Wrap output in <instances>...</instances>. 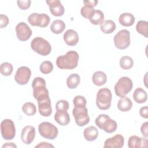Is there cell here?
Returning <instances> with one entry per match:
<instances>
[{
    "mask_svg": "<svg viewBox=\"0 0 148 148\" xmlns=\"http://www.w3.org/2000/svg\"><path fill=\"white\" fill-rule=\"evenodd\" d=\"M79 59V54L71 50L65 55L58 56L56 60V65L61 69H73L77 66Z\"/></svg>",
    "mask_w": 148,
    "mask_h": 148,
    "instance_id": "6da1fadb",
    "label": "cell"
},
{
    "mask_svg": "<svg viewBox=\"0 0 148 148\" xmlns=\"http://www.w3.org/2000/svg\"><path fill=\"white\" fill-rule=\"evenodd\" d=\"M95 123L99 128L103 130L107 133H112L117 128V123L105 114H101L98 116L95 119Z\"/></svg>",
    "mask_w": 148,
    "mask_h": 148,
    "instance_id": "7a4b0ae2",
    "label": "cell"
},
{
    "mask_svg": "<svg viewBox=\"0 0 148 148\" xmlns=\"http://www.w3.org/2000/svg\"><path fill=\"white\" fill-rule=\"evenodd\" d=\"M112 99V92L109 88H101L97 94L96 105L101 110H107L111 106Z\"/></svg>",
    "mask_w": 148,
    "mask_h": 148,
    "instance_id": "3957f363",
    "label": "cell"
},
{
    "mask_svg": "<svg viewBox=\"0 0 148 148\" xmlns=\"http://www.w3.org/2000/svg\"><path fill=\"white\" fill-rule=\"evenodd\" d=\"M31 47L33 51L43 56L49 54L51 50L49 42L42 37H36L33 39L31 43Z\"/></svg>",
    "mask_w": 148,
    "mask_h": 148,
    "instance_id": "277c9868",
    "label": "cell"
},
{
    "mask_svg": "<svg viewBox=\"0 0 148 148\" xmlns=\"http://www.w3.org/2000/svg\"><path fill=\"white\" fill-rule=\"evenodd\" d=\"M32 87L33 88V95L37 101L49 96V91L46 86L45 79L41 77H36L32 81Z\"/></svg>",
    "mask_w": 148,
    "mask_h": 148,
    "instance_id": "5b68a950",
    "label": "cell"
},
{
    "mask_svg": "<svg viewBox=\"0 0 148 148\" xmlns=\"http://www.w3.org/2000/svg\"><path fill=\"white\" fill-rule=\"evenodd\" d=\"M133 83L131 79L124 76L119 79L114 85V91L117 96L125 97L132 90Z\"/></svg>",
    "mask_w": 148,
    "mask_h": 148,
    "instance_id": "8992f818",
    "label": "cell"
},
{
    "mask_svg": "<svg viewBox=\"0 0 148 148\" xmlns=\"http://www.w3.org/2000/svg\"><path fill=\"white\" fill-rule=\"evenodd\" d=\"M38 131L39 134L42 137L50 140L54 139L57 136L58 133L57 127L47 121H43L39 124Z\"/></svg>",
    "mask_w": 148,
    "mask_h": 148,
    "instance_id": "52a82bcc",
    "label": "cell"
},
{
    "mask_svg": "<svg viewBox=\"0 0 148 148\" xmlns=\"http://www.w3.org/2000/svg\"><path fill=\"white\" fill-rule=\"evenodd\" d=\"M114 44L116 47L123 50L127 49L130 45V33L127 29H122L119 31L114 36Z\"/></svg>",
    "mask_w": 148,
    "mask_h": 148,
    "instance_id": "ba28073f",
    "label": "cell"
},
{
    "mask_svg": "<svg viewBox=\"0 0 148 148\" xmlns=\"http://www.w3.org/2000/svg\"><path fill=\"white\" fill-rule=\"evenodd\" d=\"M1 131L5 140L13 139L16 135V128L13 121L10 119H4L1 123Z\"/></svg>",
    "mask_w": 148,
    "mask_h": 148,
    "instance_id": "9c48e42d",
    "label": "cell"
},
{
    "mask_svg": "<svg viewBox=\"0 0 148 148\" xmlns=\"http://www.w3.org/2000/svg\"><path fill=\"white\" fill-rule=\"evenodd\" d=\"M50 17L45 13H33L28 17V21L31 25L41 28L47 27L50 23Z\"/></svg>",
    "mask_w": 148,
    "mask_h": 148,
    "instance_id": "30bf717a",
    "label": "cell"
},
{
    "mask_svg": "<svg viewBox=\"0 0 148 148\" xmlns=\"http://www.w3.org/2000/svg\"><path fill=\"white\" fill-rule=\"evenodd\" d=\"M72 114L75 119L76 124L80 127H83L90 121V117L88 114L87 108H74L72 110Z\"/></svg>",
    "mask_w": 148,
    "mask_h": 148,
    "instance_id": "8fae6325",
    "label": "cell"
},
{
    "mask_svg": "<svg viewBox=\"0 0 148 148\" xmlns=\"http://www.w3.org/2000/svg\"><path fill=\"white\" fill-rule=\"evenodd\" d=\"M31 75V71L27 66H20L16 72L14 80L20 85H25L29 80Z\"/></svg>",
    "mask_w": 148,
    "mask_h": 148,
    "instance_id": "7c38bea8",
    "label": "cell"
},
{
    "mask_svg": "<svg viewBox=\"0 0 148 148\" xmlns=\"http://www.w3.org/2000/svg\"><path fill=\"white\" fill-rule=\"evenodd\" d=\"M17 38L21 41H25L29 39L32 31L29 27L24 22L19 23L15 28Z\"/></svg>",
    "mask_w": 148,
    "mask_h": 148,
    "instance_id": "4fadbf2b",
    "label": "cell"
},
{
    "mask_svg": "<svg viewBox=\"0 0 148 148\" xmlns=\"http://www.w3.org/2000/svg\"><path fill=\"white\" fill-rule=\"evenodd\" d=\"M38 110L40 115L44 117L50 116L52 113L51 101L49 96L38 100Z\"/></svg>",
    "mask_w": 148,
    "mask_h": 148,
    "instance_id": "5bb4252c",
    "label": "cell"
},
{
    "mask_svg": "<svg viewBox=\"0 0 148 148\" xmlns=\"http://www.w3.org/2000/svg\"><path fill=\"white\" fill-rule=\"evenodd\" d=\"M35 136V129L33 126L27 125L24 127L21 133L22 142L26 144H31L34 140Z\"/></svg>",
    "mask_w": 148,
    "mask_h": 148,
    "instance_id": "9a60e30c",
    "label": "cell"
},
{
    "mask_svg": "<svg viewBox=\"0 0 148 148\" xmlns=\"http://www.w3.org/2000/svg\"><path fill=\"white\" fill-rule=\"evenodd\" d=\"M51 13L54 16H61L64 13V8L59 0H47Z\"/></svg>",
    "mask_w": 148,
    "mask_h": 148,
    "instance_id": "2e32d148",
    "label": "cell"
},
{
    "mask_svg": "<svg viewBox=\"0 0 148 148\" xmlns=\"http://www.w3.org/2000/svg\"><path fill=\"white\" fill-rule=\"evenodd\" d=\"M124 139L123 135L117 134L112 138L107 139L104 143V147L121 148L123 146Z\"/></svg>",
    "mask_w": 148,
    "mask_h": 148,
    "instance_id": "e0dca14e",
    "label": "cell"
},
{
    "mask_svg": "<svg viewBox=\"0 0 148 148\" xmlns=\"http://www.w3.org/2000/svg\"><path fill=\"white\" fill-rule=\"evenodd\" d=\"M128 146L130 148H139L147 147V138H140L136 135H132L130 136L128 139Z\"/></svg>",
    "mask_w": 148,
    "mask_h": 148,
    "instance_id": "ac0fdd59",
    "label": "cell"
},
{
    "mask_svg": "<svg viewBox=\"0 0 148 148\" xmlns=\"http://www.w3.org/2000/svg\"><path fill=\"white\" fill-rule=\"evenodd\" d=\"M64 40L68 46H75L79 42V35L73 29L67 30L63 35Z\"/></svg>",
    "mask_w": 148,
    "mask_h": 148,
    "instance_id": "d6986e66",
    "label": "cell"
},
{
    "mask_svg": "<svg viewBox=\"0 0 148 148\" xmlns=\"http://www.w3.org/2000/svg\"><path fill=\"white\" fill-rule=\"evenodd\" d=\"M54 118L55 121L62 126H65L70 122L69 115L66 110H57Z\"/></svg>",
    "mask_w": 148,
    "mask_h": 148,
    "instance_id": "ffe728a7",
    "label": "cell"
},
{
    "mask_svg": "<svg viewBox=\"0 0 148 148\" xmlns=\"http://www.w3.org/2000/svg\"><path fill=\"white\" fill-rule=\"evenodd\" d=\"M119 21L123 26L130 27L135 22V17L130 13H123L120 15Z\"/></svg>",
    "mask_w": 148,
    "mask_h": 148,
    "instance_id": "44dd1931",
    "label": "cell"
},
{
    "mask_svg": "<svg viewBox=\"0 0 148 148\" xmlns=\"http://www.w3.org/2000/svg\"><path fill=\"white\" fill-rule=\"evenodd\" d=\"M84 137L86 140L91 142L95 140L98 136V131L94 126H90L85 128L84 132Z\"/></svg>",
    "mask_w": 148,
    "mask_h": 148,
    "instance_id": "7402d4cb",
    "label": "cell"
},
{
    "mask_svg": "<svg viewBox=\"0 0 148 148\" xmlns=\"http://www.w3.org/2000/svg\"><path fill=\"white\" fill-rule=\"evenodd\" d=\"M92 80L95 85L101 86L106 83L107 81V76L103 72L97 71L92 75Z\"/></svg>",
    "mask_w": 148,
    "mask_h": 148,
    "instance_id": "603a6c76",
    "label": "cell"
},
{
    "mask_svg": "<svg viewBox=\"0 0 148 148\" xmlns=\"http://www.w3.org/2000/svg\"><path fill=\"white\" fill-rule=\"evenodd\" d=\"M133 98L138 103H145L147 99V92L140 87L137 88L133 93Z\"/></svg>",
    "mask_w": 148,
    "mask_h": 148,
    "instance_id": "cb8c5ba5",
    "label": "cell"
},
{
    "mask_svg": "<svg viewBox=\"0 0 148 148\" xmlns=\"http://www.w3.org/2000/svg\"><path fill=\"white\" fill-rule=\"evenodd\" d=\"M115 23L111 20H106L100 24V29L104 34H109L112 33L116 29Z\"/></svg>",
    "mask_w": 148,
    "mask_h": 148,
    "instance_id": "d4e9b609",
    "label": "cell"
},
{
    "mask_svg": "<svg viewBox=\"0 0 148 148\" xmlns=\"http://www.w3.org/2000/svg\"><path fill=\"white\" fill-rule=\"evenodd\" d=\"M132 106V102L131 100L128 97L121 98L117 103V108L121 112H128Z\"/></svg>",
    "mask_w": 148,
    "mask_h": 148,
    "instance_id": "484cf974",
    "label": "cell"
},
{
    "mask_svg": "<svg viewBox=\"0 0 148 148\" xmlns=\"http://www.w3.org/2000/svg\"><path fill=\"white\" fill-rule=\"evenodd\" d=\"M65 28V24L61 20H54L50 25L51 31L56 34H61L64 31Z\"/></svg>",
    "mask_w": 148,
    "mask_h": 148,
    "instance_id": "4316f807",
    "label": "cell"
},
{
    "mask_svg": "<svg viewBox=\"0 0 148 148\" xmlns=\"http://www.w3.org/2000/svg\"><path fill=\"white\" fill-rule=\"evenodd\" d=\"M80 82V76L77 73L70 75L66 79V85L68 88L73 89L76 88Z\"/></svg>",
    "mask_w": 148,
    "mask_h": 148,
    "instance_id": "83f0119b",
    "label": "cell"
},
{
    "mask_svg": "<svg viewBox=\"0 0 148 148\" xmlns=\"http://www.w3.org/2000/svg\"><path fill=\"white\" fill-rule=\"evenodd\" d=\"M91 23L94 25L101 24L104 20V14L100 10H95L93 14L90 18Z\"/></svg>",
    "mask_w": 148,
    "mask_h": 148,
    "instance_id": "f1b7e54d",
    "label": "cell"
},
{
    "mask_svg": "<svg viewBox=\"0 0 148 148\" xmlns=\"http://www.w3.org/2000/svg\"><path fill=\"white\" fill-rule=\"evenodd\" d=\"M136 29L145 38L148 37V22L144 20L139 21L136 25Z\"/></svg>",
    "mask_w": 148,
    "mask_h": 148,
    "instance_id": "f546056e",
    "label": "cell"
},
{
    "mask_svg": "<svg viewBox=\"0 0 148 148\" xmlns=\"http://www.w3.org/2000/svg\"><path fill=\"white\" fill-rule=\"evenodd\" d=\"M120 67L123 69H131L134 65V61L132 58L129 56H123L119 61Z\"/></svg>",
    "mask_w": 148,
    "mask_h": 148,
    "instance_id": "4dcf8cb0",
    "label": "cell"
},
{
    "mask_svg": "<svg viewBox=\"0 0 148 148\" xmlns=\"http://www.w3.org/2000/svg\"><path fill=\"white\" fill-rule=\"evenodd\" d=\"M23 112L27 116H31L34 115L36 112L35 105L32 102H26L22 106Z\"/></svg>",
    "mask_w": 148,
    "mask_h": 148,
    "instance_id": "1f68e13d",
    "label": "cell"
},
{
    "mask_svg": "<svg viewBox=\"0 0 148 148\" xmlns=\"http://www.w3.org/2000/svg\"><path fill=\"white\" fill-rule=\"evenodd\" d=\"M13 68L12 64L8 62H3L2 64H1L0 66L1 73L2 75L5 76L10 75L13 72Z\"/></svg>",
    "mask_w": 148,
    "mask_h": 148,
    "instance_id": "d6a6232c",
    "label": "cell"
},
{
    "mask_svg": "<svg viewBox=\"0 0 148 148\" xmlns=\"http://www.w3.org/2000/svg\"><path fill=\"white\" fill-rule=\"evenodd\" d=\"M39 69L42 73L49 74L52 72L53 69V65L50 61H45L41 63Z\"/></svg>",
    "mask_w": 148,
    "mask_h": 148,
    "instance_id": "836d02e7",
    "label": "cell"
},
{
    "mask_svg": "<svg viewBox=\"0 0 148 148\" xmlns=\"http://www.w3.org/2000/svg\"><path fill=\"white\" fill-rule=\"evenodd\" d=\"M73 103L75 108H83L86 106L87 101L84 97L76 95L73 99Z\"/></svg>",
    "mask_w": 148,
    "mask_h": 148,
    "instance_id": "e575fe53",
    "label": "cell"
},
{
    "mask_svg": "<svg viewBox=\"0 0 148 148\" xmlns=\"http://www.w3.org/2000/svg\"><path fill=\"white\" fill-rule=\"evenodd\" d=\"M95 11V9L93 8H91L87 6H84L81 8L80 10V13L83 17H84L86 18H88L92 16L94 12Z\"/></svg>",
    "mask_w": 148,
    "mask_h": 148,
    "instance_id": "d590c367",
    "label": "cell"
},
{
    "mask_svg": "<svg viewBox=\"0 0 148 148\" xmlns=\"http://www.w3.org/2000/svg\"><path fill=\"white\" fill-rule=\"evenodd\" d=\"M69 103L66 100H59L56 104V108L57 110H63L67 111L69 109Z\"/></svg>",
    "mask_w": 148,
    "mask_h": 148,
    "instance_id": "8d00e7d4",
    "label": "cell"
},
{
    "mask_svg": "<svg viewBox=\"0 0 148 148\" xmlns=\"http://www.w3.org/2000/svg\"><path fill=\"white\" fill-rule=\"evenodd\" d=\"M31 1L30 0L26 1H17V3L18 6L22 10H25L29 8Z\"/></svg>",
    "mask_w": 148,
    "mask_h": 148,
    "instance_id": "74e56055",
    "label": "cell"
},
{
    "mask_svg": "<svg viewBox=\"0 0 148 148\" xmlns=\"http://www.w3.org/2000/svg\"><path fill=\"white\" fill-rule=\"evenodd\" d=\"M9 23V18L7 16L1 14L0 15V27H5Z\"/></svg>",
    "mask_w": 148,
    "mask_h": 148,
    "instance_id": "f35d334b",
    "label": "cell"
},
{
    "mask_svg": "<svg viewBox=\"0 0 148 148\" xmlns=\"http://www.w3.org/2000/svg\"><path fill=\"white\" fill-rule=\"evenodd\" d=\"M139 114L140 116L145 119L148 118V107L147 106L142 107L139 110Z\"/></svg>",
    "mask_w": 148,
    "mask_h": 148,
    "instance_id": "ab89813d",
    "label": "cell"
},
{
    "mask_svg": "<svg viewBox=\"0 0 148 148\" xmlns=\"http://www.w3.org/2000/svg\"><path fill=\"white\" fill-rule=\"evenodd\" d=\"M147 127H148V123L146 121L143 123L140 127V131L144 137L147 138Z\"/></svg>",
    "mask_w": 148,
    "mask_h": 148,
    "instance_id": "60d3db41",
    "label": "cell"
},
{
    "mask_svg": "<svg viewBox=\"0 0 148 148\" xmlns=\"http://www.w3.org/2000/svg\"><path fill=\"white\" fill-rule=\"evenodd\" d=\"M83 3L84 4V6H89V7L94 8V7H95L97 5V4L98 3V1L87 0V1H84Z\"/></svg>",
    "mask_w": 148,
    "mask_h": 148,
    "instance_id": "b9f144b4",
    "label": "cell"
},
{
    "mask_svg": "<svg viewBox=\"0 0 148 148\" xmlns=\"http://www.w3.org/2000/svg\"><path fill=\"white\" fill-rule=\"evenodd\" d=\"M54 147V146L47 142H40L38 145L35 146V147Z\"/></svg>",
    "mask_w": 148,
    "mask_h": 148,
    "instance_id": "7bdbcfd3",
    "label": "cell"
},
{
    "mask_svg": "<svg viewBox=\"0 0 148 148\" xmlns=\"http://www.w3.org/2000/svg\"><path fill=\"white\" fill-rule=\"evenodd\" d=\"M17 147V146L13 143H6L2 146V148L3 147Z\"/></svg>",
    "mask_w": 148,
    "mask_h": 148,
    "instance_id": "ee69618b",
    "label": "cell"
}]
</instances>
